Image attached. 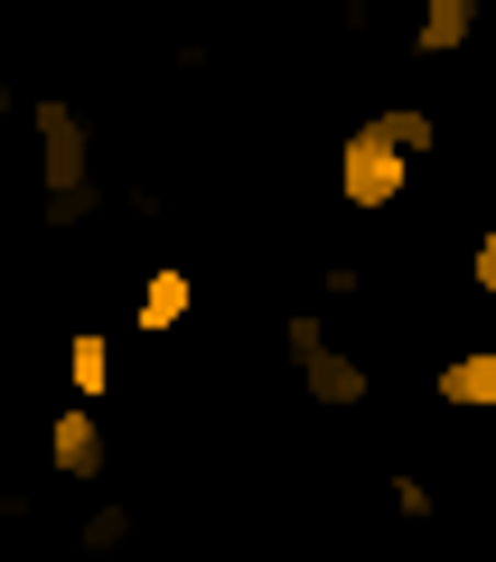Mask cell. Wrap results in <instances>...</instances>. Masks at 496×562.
Returning a JSON list of instances; mask_svg holds the SVG:
<instances>
[{"mask_svg":"<svg viewBox=\"0 0 496 562\" xmlns=\"http://www.w3.org/2000/svg\"><path fill=\"white\" fill-rule=\"evenodd\" d=\"M440 122L421 113V103H384V113H365L357 132H347L338 150V198L357 206V216H394L403 188H413V150H431Z\"/></svg>","mask_w":496,"mask_h":562,"instance_id":"cell-1","label":"cell"},{"mask_svg":"<svg viewBox=\"0 0 496 562\" xmlns=\"http://www.w3.org/2000/svg\"><path fill=\"white\" fill-rule=\"evenodd\" d=\"M29 132H38V179H47V235H76L84 216L103 206V188H94V140H84V113L66 94H38L29 103Z\"/></svg>","mask_w":496,"mask_h":562,"instance_id":"cell-2","label":"cell"},{"mask_svg":"<svg viewBox=\"0 0 496 562\" xmlns=\"http://www.w3.org/2000/svg\"><path fill=\"white\" fill-rule=\"evenodd\" d=\"M281 357L300 366V394L309 403H328V413H338V403H365V366L347 357V347H328L318 310H291V319H281Z\"/></svg>","mask_w":496,"mask_h":562,"instance_id":"cell-3","label":"cell"},{"mask_svg":"<svg viewBox=\"0 0 496 562\" xmlns=\"http://www.w3.org/2000/svg\"><path fill=\"white\" fill-rule=\"evenodd\" d=\"M103 460H113V441H103L94 403H66V413L47 422V469H57V479H103Z\"/></svg>","mask_w":496,"mask_h":562,"instance_id":"cell-4","label":"cell"},{"mask_svg":"<svg viewBox=\"0 0 496 562\" xmlns=\"http://www.w3.org/2000/svg\"><path fill=\"white\" fill-rule=\"evenodd\" d=\"M431 394L450 403V413H496V347H469V357H450L431 375Z\"/></svg>","mask_w":496,"mask_h":562,"instance_id":"cell-5","label":"cell"},{"mask_svg":"<svg viewBox=\"0 0 496 562\" xmlns=\"http://www.w3.org/2000/svg\"><path fill=\"white\" fill-rule=\"evenodd\" d=\"M477 10H487V0H421L413 47H421V57H459V47L477 38Z\"/></svg>","mask_w":496,"mask_h":562,"instance_id":"cell-6","label":"cell"},{"mask_svg":"<svg viewBox=\"0 0 496 562\" xmlns=\"http://www.w3.org/2000/svg\"><path fill=\"white\" fill-rule=\"evenodd\" d=\"M188 310H198V272H179V262H159V272L140 281V310H132V319H140V328L159 338V328H179Z\"/></svg>","mask_w":496,"mask_h":562,"instance_id":"cell-7","label":"cell"},{"mask_svg":"<svg viewBox=\"0 0 496 562\" xmlns=\"http://www.w3.org/2000/svg\"><path fill=\"white\" fill-rule=\"evenodd\" d=\"M66 384H76V403L113 394V338H103V328H76V338H66Z\"/></svg>","mask_w":496,"mask_h":562,"instance_id":"cell-8","label":"cell"},{"mask_svg":"<svg viewBox=\"0 0 496 562\" xmlns=\"http://www.w3.org/2000/svg\"><path fill=\"white\" fill-rule=\"evenodd\" d=\"M76 543L84 553H122V543H132V506H94V516L76 525Z\"/></svg>","mask_w":496,"mask_h":562,"instance_id":"cell-9","label":"cell"},{"mask_svg":"<svg viewBox=\"0 0 496 562\" xmlns=\"http://www.w3.org/2000/svg\"><path fill=\"white\" fill-rule=\"evenodd\" d=\"M394 516H403V525H431V487H421V479H394Z\"/></svg>","mask_w":496,"mask_h":562,"instance_id":"cell-10","label":"cell"},{"mask_svg":"<svg viewBox=\"0 0 496 562\" xmlns=\"http://www.w3.org/2000/svg\"><path fill=\"white\" fill-rule=\"evenodd\" d=\"M469 281H477V291H496V235H477V254H469Z\"/></svg>","mask_w":496,"mask_h":562,"instance_id":"cell-11","label":"cell"},{"mask_svg":"<svg viewBox=\"0 0 496 562\" xmlns=\"http://www.w3.org/2000/svg\"><path fill=\"white\" fill-rule=\"evenodd\" d=\"M10 103H20V94H10V85H0V122H10Z\"/></svg>","mask_w":496,"mask_h":562,"instance_id":"cell-12","label":"cell"}]
</instances>
